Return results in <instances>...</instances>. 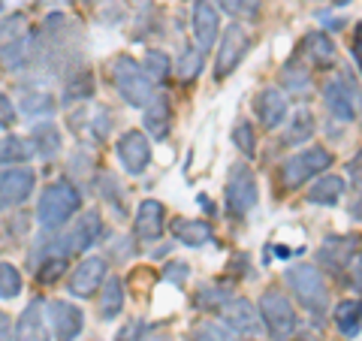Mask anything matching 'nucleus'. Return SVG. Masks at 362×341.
I'll return each mask as SVG.
<instances>
[{
    "instance_id": "1",
    "label": "nucleus",
    "mask_w": 362,
    "mask_h": 341,
    "mask_svg": "<svg viewBox=\"0 0 362 341\" xmlns=\"http://www.w3.org/2000/svg\"><path fill=\"white\" fill-rule=\"evenodd\" d=\"M78 209H82V190L70 178H58L40 193L37 224L45 233H61V226L70 224Z\"/></svg>"
},
{
    "instance_id": "2",
    "label": "nucleus",
    "mask_w": 362,
    "mask_h": 341,
    "mask_svg": "<svg viewBox=\"0 0 362 341\" xmlns=\"http://www.w3.org/2000/svg\"><path fill=\"white\" fill-rule=\"evenodd\" d=\"M106 73H109L112 88L118 91V97L124 100V103H130L136 109H145L151 103L154 85L148 82V76L142 73L139 61H133L130 54H115V58L109 61Z\"/></svg>"
},
{
    "instance_id": "3",
    "label": "nucleus",
    "mask_w": 362,
    "mask_h": 341,
    "mask_svg": "<svg viewBox=\"0 0 362 341\" xmlns=\"http://www.w3.org/2000/svg\"><path fill=\"white\" fill-rule=\"evenodd\" d=\"M284 284L293 290L296 302L311 317H323L326 314V305H329V290H326V281H323V275H320V269H317V266H308V263L290 266L284 272Z\"/></svg>"
},
{
    "instance_id": "4",
    "label": "nucleus",
    "mask_w": 362,
    "mask_h": 341,
    "mask_svg": "<svg viewBox=\"0 0 362 341\" xmlns=\"http://www.w3.org/2000/svg\"><path fill=\"white\" fill-rule=\"evenodd\" d=\"M259 320H263V329L278 338V341H287L293 333H296V308H293V302L287 299V293H281L278 287H269L263 296H259Z\"/></svg>"
},
{
    "instance_id": "5",
    "label": "nucleus",
    "mask_w": 362,
    "mask_h": 341,
    "mask_svg": "<svg viewBox=\"0 0 362 341\" xmlns=\"http://www.w3.org/2000/svg\"><path fill=\"white\" fill-rule=\"evenodd\" d=\"M329 166H332V151L320 149V145H311V149H305L299 154H293L290 161H284V166H281V187L296 190Z\"/></svg>"
},
{
    "instance_id": "6",
    "label": "nucleus",
    "mask_w": 362,
    "mask_h": 341,
    "mask_svg": "<svg viewBox=\"0 0 362 341\" xmlns=\"http://www.w3.org/2000/svg\"><path fill=\"white\" fill-rule=\"evenodd\" d=\"M259 190L254 169H247V163H233L230 175H226V212L233 218H247V212L257 206Z\"/></svg>"
},
{
    "instance_id": "7",
    "label": "nucleus",
    "mask_w": 362,
    "mask_h": 341,
    "mask_svg": "<svg viewBox=\"0 0 362 341\" xmlns=\"http://www.w3.org/2000/svg\"><path fill=\"white\" fill-rule=\"evenodd\" d=\"M323 103H326V112H329L338 124H354L356 106H359L356 82H347V76L332 79V82L323 88Z\"/></svg>"
},
{
    "instance_id": "8",
    "label": "nucleus",
    "mask_w": 362,
    "mask_h": 341,
    "mask_svg": "<svg viewBox=\"0 0 362 341\" xmlns=\"http://www.w3.org/2000/svg\"><path fill=\"white\" fill-rule=\"evenodd\" d=\"M37 187V173L28 166H9L0 169V212H9L30 200Z\"/></svg>"
},
{
    "instance_id": "9",
    "label": "nucleus",
    "mask_w": 362,
    "mask_h": 341,
    "mask_svg": "<svg viewBox=\"0 0 362 341\" xmlns=\"http://www.w3.org/2000/svg\"><path fill=\"white\" fill-rule=\"evenodd\" d=\"M251 49V33H247L242 25H230L226 33L221 37V49L218 58H214V79H226L235 67L242 64V58Z\"/></svg>"
},
{
    "instance_id": "10",
    "label": "nucleus",
    "mask_w": 362,
    "mask_h": 341,
    "mask_svg": "<svg viewBox=\"0 0 362 341\" xmlns=\"http://www.w3.org/2000/svg\"><path fill=\"white\" fill-rule=\"evenodd\" d=\"M49 308V323H52V335L54 341H76L82 335V326H85V314L78 305L66 302V299H54L45 305Z\"/></svg>"
},
{
    "instance_id": "11",
    "label": "nucleus",
    "mask_w": 362,
    "mask_h": 341,
    "mask_svg": "<svg viewBox=\"0 0 362 341\" xmlns=\"http://www.w3.org/2000/svg\"><path fill=\"white\" fill-rule=\"evenodd\" d=\"M221 311H223V323L230 326L235 335H245V338H259L263 335L259 311L247 299H226L221 305Z\"/></svg>"
},
{
    "instance_id": "12",
    "label": "nucleus",
    "mask_w": 362,
    "mask_h": 341,
    "mask_svg": "<svg viewBox=\"0 0 362 341\" xmlns=\"http://www.w3.org/2000/svg\"><path fill=\"white\" fill-rule=\"evenodd\" d=\"M70 127L82 136L85 142H106L112 133V112L106 106L78 109L70 115Z\"/></svg>"
},
{
    "instance_id": "13",
    "label": "nucleus",
    "mask_w": 362,
    "mask_h": 341,
    "mask_svg": "<svg viewBox=\"0 0 362 341\" xmlns=\"http://www.w3.org/2000/svg\"><path fill=\"white\" fill-rule=\"evenodd\" d=\"M118 161L130 175H142L151 163V142L142 130H127L118 139Z\"/></svg>"
},
{
    "instance_id": "14",
    "label": "nucleus",
    "mask_w": 362,
    "mask_h": 341,
    "mask_svg": "<svg viewBox=\"0 0 362 341\" xmlns=\"http://www.w3.org/2000/svg\"><path fill=\"white\" fill-rule=\"evenodd\" d=\"M103 218H100V212H85L82 218H78L70 230L64 233V242H66V251L70 254H82L88 248H94L100 238H103Z\"/></svg>"
},
{
    "instance_id": "15",
    "label": "nucleus",
    "mask_w": 362,
    "mask_h": 341,
    "mask_svg": "<svg viewBox=\"0 0 362 341\" xmlns=\"http://www.w3.org/2000/svg\"><path fill=\"white\" fill-rule=\"evenodd\" d=\"M106 278V260L103 257H85L82 263L73 269L70 275V284H66V290L73 293V296H94L100 290V284Z\"/></svg>"
},
{
    "instance_id": "16",
    "label": "nucleus",
    "mask_w": 362,
    "mask_h": 341,
    "mask_svg": "<svg viewBox=\"0 0 362 341\" xmlns=\"http://www.w3.org/2000/svg\"><path fill=\"white\" fill-rule=\"evenodd\" d=\"M166 226V206L157 200H142L133 218V233L139 242H157Z\"/></svg>"
},
{
    "instance_id": "17",
    "label": "nucleus",
    "mask_w": 362,
    "mask_h": 341,
    "mask_svg": "<svg viewBox=\"0 0 362 341\" xmlns=\"http://www.w3.org/2000/svg\"><path fill=\"white\" fill-rule=\"evenodd\" d=\"M254 112H257V118H259V124H263L266 130H278L281 124H287L290 103H287L284 91H278V88L259 91L257 100H254Z\"/></svg>"
},
{
    "instance_id": "18",
    "label": "nucleus",
    "mask_w": 362,
    "mask_h": 341,
    "mask_svg": "<svg viewBox=\"0 0 362 341\" xmlns=\"http://www.w3.org/2000/svg\"><path fill=\"white\" fill-rule=\"evenodd\" d=\"M0 64L9 73H21L37 64V37L33 33H21L18 40L0 45Z\"/></svg>"
},
{
    "instance_id": "19",
    "label": "nucleus",
    "mask_w": 362,
    "mask_h": 341,
    "mask_svg": "<svg viewBox=\"0 0 362 341\" xmlns=\"http://www.w3.org/2000/svg\"><path fill=\"white\" fill-rule=\"evenodd\" d=\"M218 30H221L218 9H214L209 0H197V6H194V40H197V49L199 52L214 49V42H218Z\"/></svg>"
},
{
    "instance_id": "20",
    "label": "nucleus",
    "mask_w": 362,
    "mask_h": 341,
    "mask_svg": "<svg viewBox=\"0 0 362 341\" xmlns=\"http://www.w3.org/2000/svg\"><path fill=\"white\" fill-rule=\"evenodd\" d=\"M42 299H33L16 320V341H49V326H45V314H42Z\"/></svg>"
},
{
    "instance_id": "21",
    "label": "nucleus",
    "mask_w": 362,
    "mask_h": 341,
    "mask_svg": "<svg viewBox=\"0 0 362 341\" xmlns=\"http://www.w3.org/2000/svg\"><path fill=\"white\" fill-rule=\"evenodd\" d=\"M145 130H148L157 142H163L169 130H173V106H169L166 94H154L151 103L145 106Z\"/></svg>"
},
{
    "instance_id": "22",
    "label": "nucleus",
    "mask_w": 362,
    "mask_h": 341,
    "mask_svg": "<svg viewBox=\"0 0 362 341\" xmlns=\"http://www.w3.org/2000/svg\"><path fill=\"white\" fill-rule=\"evenodd\" d=\"M94 97V76L85 67H76L73 73L64 76V94H61V106L70 103H88Z\"/></svg>"
},
{
    "instance_id": "23",
    "label": "nucleus",
    "mask_w": 362,
    "mask_h": 341,
    "mask_svg": "<svg viewBox=\"0 0 362 341\" xmlns=\"http://www.w3.org/2000/svg\"><path fill=\"white\" fill-rule=\"evenodd\" d=\"M173 233H175L178 242L187 245V248H202V245L214 242V230L206 221H197V218H178V221H173Z\"/></svg>"
},
{
    "instance_id": "24",
    "label": "nucleus",
    "mask_w": 362,
    "mask_h": 341,
    "mask_svg": "<svg viewBox=\"0 0 362 341\" xmlns=\"http://www.w3.org/2000/svg\"><path fill=\"white\" fill-rule=\"evenodd\" d=\"M344 181L338 178V175H332V173H326L323 178H317L314 185H311V190L305 193V200L311 202V206H335L338 200L344 197Z\"/></svg>"
},
{
    "instance_id": "25",
    "label": "nucleus",
    "mask_w": 362,
    "mask_h": 341,
    "mask_svg": "<svg viewBox=\"0 0 362 341\" xmlns=\"http://www.w3.org/2000/svg\"><path fill=\"white\" fill-rule=\"evenodd\" d=\"M30 142H33V151H37L40 157L52 161V157L61 151V130H58V124L37 121V124H33V130H30Z\"/></svg>"
},
{
    "instance_id": "26",
    "label": "nucleus",
    "mask_w": 362,
    "mask_h": 341,
    "mask_svg": "<svg viewBox=\"0 0 362 341\" xmlns=\"http://www.w3.org/2000/svg\"><path fill=\"white\" fill-rule=\"evenodd\" d=\"M103 296H100V317L103 320H115L124 308V281L118 275H109L103 278Z\"/></svg>"
},
{
    "instance_id": "27",
    "label": "nucleus",
    "mask_w": 362,
    "mask_h": 341,
    "mask_svg": "<svg viewBox=\"0 0 362 341\" xmlns=\"http://www.w3.org/2000/svg\"><path fill=\"white\" fill-rule=\"evenodd\" d=\"M356 238H326V245L320 248V263L326 269L338 272L341 266H350V254H356Z\"/></svg>"
},
{
    "instance_id": "28",
    "label": "nucleus",
    "mask_w": 362,
    "mask_h": 341,
    "mask_svg": "<svg viewBox=\"0 0 362 341\" xmlns=\"http://www.w3.org/2000/svg\"><path fill=\"white\" fill-rule=\"evenodd\" d=\"M305 45V54L317 64V67H332L335 64V42L326 37L323 30H311L308 37L302 40Z\"/></svg>"
},
{
    "instance_id": "29",
    "label": "nucleus",
    "mask_w": 362,
    "mask_h": 341,
    "mask_svg": "<svg viewBox=\"0 0 362 341\" xmlns=\"http://www.w3.org/2000/svg\"><path fill=\"white\" fill-rule=\"evenodd\" d=\"M21 112H25L28 118L45 121L58 112V100H54L49 91H28V94L21 97Z\"/></svg>"
},
{
    "instance_id": "30",
    "label": "nucleus",
    "mask_w": 362,
    "mask_h": 341,
    "mask_svg": "<svg viewBox=\"0 0 362 341\" xmlns=\"http://www.w3.org/2000/svg\"><path fill=\"white\" fill-rule=\"evenodd\" d=\"M314 130H317L314 115H311L308 109H299L296 115H293V121L287 124V130L281 133V142H284V145H302V142L311 139Z\"/></svg>"
},
{
    "instance_id": "31",
    "label": "nucleus",
    "mask_w": 362,
    "mask_h": 341,
    "mask_svg": "<svg viewBox=\"0 0 362 341\" xmlns=\"http://www.w3.org/2000/svg\"><path fill=\"white\" fill-rule=\"evenodd\" d=\"M37 154L33 151V142L25 139V136H4L0 139V163H28L30 157Z\"/></svg>"
},
{
    "instance_id": "32",
    "label": "nucleus",
    "mask_w": 362,
    "mask_h": 341,
    "mask_svg": "<svg viewBox=\"0 0 362 341\" xmlns=\"http://www.w3.org/2000/svg\"><path fill=\"white\" fill-rule=\"evenodd\" d=\"M202 67H206V52H199L197 45H185L178 54V64H175V76L181 82H194L202 73Z\"/></svg>"
},
{
    "instance_id": "33",
    "label": "nucleus",
    "mask_w": 362,
    "mask_h": 341,
    "mask_svg": "<svg viewBox=\"0 0 362 341\" xmlns=\"http://www.w3.org/2000/svg\"><path fill=\"white\" fill-rule=\"evenodd\" d=\"M332 317H335L338 333H341L344 338H356L359 335V299L338 302V308H335Z\"/></svg>"
},
{
    "instance_id": "34",
    "label": "nucleus",
    "mask_w": 362,
    "mask_h": 341,
    "mask_svg": "<svg viewBox=\"0 0 362 341\" xmlns=\"http://www.w3.org/2000/svg\"><path fill=\"white\" fill-rule=\"evenodd\" d=\"M142 73L145 76H148V82L154 85H163L166 82V79H169V73H173V64H169V54L166 52H160V49H151L148 54H145V58H142Z\"/></svg>"
},
{
    "instance_id": "35",
    "label": "nucleus",
    "mask_w": 362,
    "mask_h": 341,
    "mask_svg": "<svg viewBox=\"0 0 362 341\" xmlns=\"http://www.w3.org/2000/svg\"><path fill=\"white\" fill-rule=\"evenodd\" d=\"M100 193H103V200L109 202V209L118 214V218H127V206H124V187H121V181L106 173V175H100Z\"/></svg>"
},
{
    "instance_id": "36",
    "label": "nucleus",
    "mask_w": 362,
    "mask_h": 341,
    "mask_svg": "<svg viewBox=\"0 0 362 341\" xmlns=\"http://www.w3.org/2000/svg\"><path fill=\"white\" fill-rule=\"evenodd\" d=\"M281 82H284L290 94H305V91L311 88V73L305 70L299 61H290V64H284V70H281Z\"/></svg>"
},
{
    "instance_id": "37",
    "label": "nucleus",
    "mask_w": 362,
    "mask_h": 341,
    "mask_svg": "<svg viewBox=\"0 0 362 341\" xmlns=\"http://www.w3.org/2000/svg\"><path fill=\"white\" fill-rule=\"evenodd\" d=\"M21 287H25V278H21V272L6 263V260H0V299H16Z\"/></svg>"
},
{
    "instance_id": "38",
    "label": "nucleus",
    "mask_w": 362,
    "mask_h": 341,
    "mask_svg": "<svg viewBox=\"0 0 362 341\" xmlns=\"http://www.w3.org/2000/svg\"><path fill=\"white\" fill-rule=\"evenodd\" d=\"M194 341H239V338H235V333L226 323L206 320L194 329Z\"/></svg>"
},
{
    "instance_id": "39",
    "label": "nucleus",
    "mask_w": 362,
    "mask_h": 341,
    "mask_svg": "<svg viewBox=\"0 0 362 341\" xmlns=\"http://www.w3.org/2000/svg\"><path fill=\"white\" fill-rule=\"evenodd\" d=\"M233 145L239 149L242 154H247V157H254V151H257V133H254V124L251 121H239L233 127Z\"/></svg>"
},
{
    "instance_id": "40",
    "label": "nucleus",
    "mask_w": 362,
    "mask_h": 341,
    "mask_svg": "<svg viewBox=\"0 0 362 341\" xmlns=\"http://www.w3.org/2000/svg\"><path fill=\"white\" fill-rule=\"evenodd\" d=\"M64 269H66L64 257H45L33 266V275H37V281H42V284H52V281H58L64 275Z\"/></svg>"
},
{
    "instance_id": "41",
    "label": "nucleus",
    "mask_w": 362,
    "mask_h": 341,
    "mask_svg": "<svg viewBox=\"0 0 362 341\" xmlns=\"http://www.w3.org/2000/svg\"><path fill=\"white\" fill-rule=\"evenodd\" d=\"M21 33H28V18L21 16V13H16V16H9V18L0 21V45L18 40Z\"/></svg>"
},
{
    "instance_id": "42",
    "label": "nucleus",
    "mask_w": 362,
    "mask_h": 341,
    "mask_svg": "<svg viewBox=\"0 0 362 341\" xmlns=\"http://www.w3.org/2000/svg\"><path fill=\"white\" fill-rule=\"evenodd\" d=\"M218 6L233 18H254L259 9V0H218Z\"/></svg>"
},
{
    "instance_id": "43",
    "label": "nucleus",
    "mask_w": 362,
    "mask_h": 341,
    "mask_svg": "<svg viewBox=\"0 0 362 341\" xmlns=\"http://www.w3.org/2000/svg\"><path fill=\"white\" fill-rule=\"evenodd\" d=\"M226 299H230V290H226V287H202L197 293V305H199V308H221Z\"/></svg>"
},
{
    "instance_id": "44",
    "label": "nucleus",
    "mask_w": 362,
    "mask_h": 341,
    "mask_svg": "<svg viewBox=\"0 0 362 341\" xmlns=\"http://www.w3.org/2000/svg\"><path fill=\"white\" fill-rule=\"evenodd\" d=\"M70 169H73V175L90 178V173H94V161H90V154H85V149H78V151L70 157Z\"/></svg>"
},
{
    "instance_id": "45",
    "label": "nucleus",
    "mask_w": 362,
    "mask_h": 341,
    "mask_svg": "<svg viewBox=\"0 0 362 341\" xmlns=\"http://www.w3.org/2000/svg\"><path fill=\"white\" fill-rule=\"evenodd\" d=\"M142 338H145V320H130L115 335V341H142Z\"/></svg>"
},
{
    "instance_id": "46",
    "label": "nucleus",
    "mask_w": 362,
    "mask_h": 341,
    "mask_svg": "<svg viewBox=\"0 0 362 341\" xmlns=\"http://www.w3.org/2000/svg\"><path fill=\"white\" fill-rule=\"evenodd\" d=\"M16 124V106L6 94H0V127H13Z\"/></svg>"
},
{
    "instance_id": "47",
    "label": "nucleus",
    "mask_w": 362,
    "mask_h": 341,
    "mask_svg": "<svg viewBox=\"0 0 362 341\" xmlns=\"http://www.w3.org/2000/svg\"><path fill=\"white\" fill-rule=\"evenodd\" d=\"M187 275H190V266H187V263H169V266L163 269V278H166V281H175V284L187 281Z\"/></svg>"
},
{
    "instance_id": "48",
    "label": "nucleus",
    "mask_w": 362,
    "mask_h": 341,
    "mask_svg": "<svg viewBox=\"0 0 362 341\" xmlns=\"http://www.w3.org/2000/svg\"><path fill=\"white\" fill-rule=\"evenodd\" d=\"M0 341H13V323H9V314L0 311Z\"/></svg>"
},
{
    "instance_id": "49",
    "label": "nucleus",
    "mask_w": 362,
    "mask_h": 341,
    "mask_svg": "<svg viewBox=\"0 0 362 341\" xmlns=\"http://www.w3.org/2000/svg\"><path fill=\"white\" fill-rule=\"evenodd\" d=\"M347 169H350V178H354V190H359V154L354 157V163H350Z\"/></svg>"
},
{
    "instance_id": "50",
    "label": "nucleus",
    "mask_w": 362,
    "mask_h": 341,
    "mask_svg": "<svg viewBox=\"0 0 362 341\" xmlns=\"http://www.w3.org/2000/svg\"><path fill=\"white\" fill-rule=\"evenodd\" d=\"M332 4H335V6H347V4H350V0H332Z\"/></svg>"
},
{
    "instance_id": "51",
    "label": "nucleus",
    "mask_w": 362,
    "mask_h": 341,
    "mask_svg": "<svg viewBox=\"0 0 362 341\" xmlns=\"http://www.w3.org/2000/svg\"><path fill=\"white\" fill-rule=\"evenodd\" d=\"M40 4H66V0H40Z\"/></svg>"
},
{
    "instance_id": "52",
    "label": "nucleus",
    "mask_w": 362,
    "mask_h": 341,
    "mask_svg": "<svg viewBox=\"0 0 362 341\" xmlns=\"http://www.w3.org/2000/svg\"><path fill=\"white\" fill-rule=\"evenodd\" d=\"M82 4H97V0H82Z\"/></svg>"
},
{
    "instance_id": "53",
    "label": "nucleus",
    "mask_w": 362,
    "mask_h": 341,
    "mask_svg": "<svg viewBox=\"0 0 362 341\" xmlns=\"http://www.w3.org/2000/svg\"><path fill=\"white\" fill-rule=\"evenodd\" d=\"M0 9H4V4H0Z\"/></svg>"
}]
</instances>
